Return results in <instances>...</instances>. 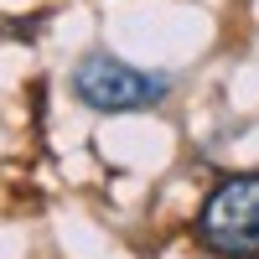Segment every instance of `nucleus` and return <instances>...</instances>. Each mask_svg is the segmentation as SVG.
<instances>
[{"label":"nucleus","instance_id":"1","mask_svg":"<svg viewBox=\"0 0 259 259\" xmlns=\"http://www.w3.org/2000/svg\"><path fill=\"white\" fill-rule=\"evenodd\" d=\"M177 89V78L161 73V68H135L109 47H94L73 62L68 73V94L94 114H145V109H161Z\"/></svg>","mask_w":259,"mask_h":259},{"label":"nucleus","instance_id":"2","mask_svg":"<svg viewBox=\"0 0 259 259\" xmlns=\"http://www.w3.org/2000/svg\"><path fill=\"white\" fill-rule=\"evenodd\" d=\"M192 239L212 259H259V171H233L207 192Z\"/></svg>","mask_w":259,"mask_h":259}]
</instances>
